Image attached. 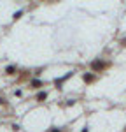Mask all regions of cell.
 I'll return each mask as SVG.
<instances>
[{
    "instance_id": "obj_5",
    "label": "cell",
    "mask_w": 126,
    "mask_h": 132,
    "mask_svg": "<svg viewBox=\"0 0 126 132\" xmlns=\"http://www.w3.org/2000/svg\"><path fill=\"white\" fill-rule=\"evenodd\" d=\"M32 86H33V88H40L42 81H40V79H33V81H32Z\"/></svg>"
},
{
    "instance_id": "obj_4",
    "label": "cell",
    "mask_w": 126,
    "mask_h": 132,
    "mask_svg": "<svg viewBox=\"0 0 126 132\" xmlns=\"http://www.w3.org/2000/svg\"><path fill=\"white\" fill-rule=\"evenodd\" d=\"M14 72H16V67H14V65H7V67H5V74H14Z\"/></svg>"
},
{
    "instance_id": "obj_2",
    "label": "cell",
    "mask_w": 126,
    "mask_h": 132,
    "mask_svg": "<svg viewBox=\"0 0 126 132\" xmlns=\"http://www.w3.org/2000/svg\"><path fill=\"white\" fill-rule=\"evenodd\" d=\"M82 79L86 83H93L94 81V76H93V74H89V72H86V74H82Z\"/></svg>"
},
{
    "instance_id": "obj_1",
    "label": "cell",
    "mask_w": 126,
    "mask_h": 132,
    "mask_svg": "<svg viewBox=\"0 0 126 132\" xmlns=\"http://www.w3.org/2000/svg\"><path fill=\"white\" fill-rule=\"evenodd\" d=\"M107 65H109V63H105V62H102V60H94V62H91V71L93 72H102Z\"/></svg>"
},
{
    "instance_id": "obj_3",
    "label": "cell",
    "mask_w": 126,
    "mask_h": 132,
    "mask_svg": "<svg viewBox=\"0 0 126 132\" xmlns=\"http://www.w3.org/2000/svg\"><path fill=\"white\" fill-rule=\"evenodd\" d=\"M46 97H47V93H46V92H39V93H37V101H39V102L46 101Z\"/></svg>"
},
{
    "instance_id": "obj_7",
    "label": "cell",
    "mask_w": 126,
    "mask_h": 132,
    "mask_svg": "<svg viewBox=\"0 0 126 132\" xmlns=\"http://www.w3.org/2000/svg\"><path fill=\"white\" fill-rule=\"evenodd\" d=\"M0 104H5V99H0Z\"/></svg>"
},
{
    "instance_id": "obj_6",
    "label": "cell",
    "mask_w": 126,
    "mask_h": 132,
    "mask_svg": "<svg viewBox=\"0 0 126 132\" xmlns=\"http://www.w3.org/2000/svg\"><path fill=\"white\" fill-rule=\"evenodd\" d=\"M49 132H61V130H60V129H51Z\"/></svg>"
}]
</instances>
